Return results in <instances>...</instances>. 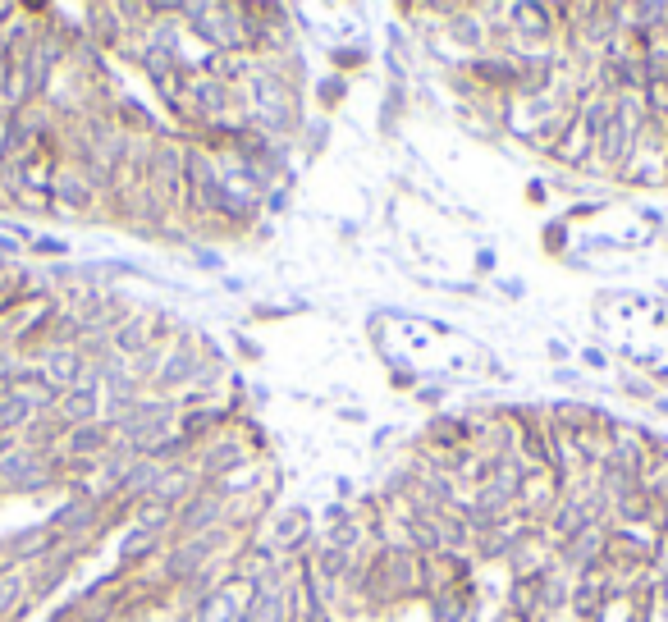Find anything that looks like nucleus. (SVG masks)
<instances>
[]
</instances>
